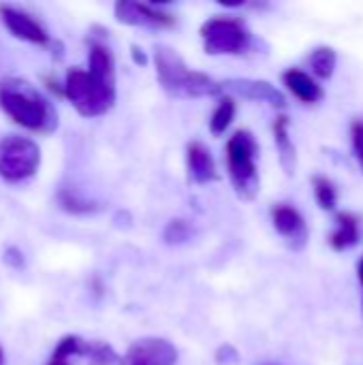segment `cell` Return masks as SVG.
<instances>
[{
	"label": "cell",
	"mask_w": 363,
	"mask_h": 365,
	"mask_svg": "<svg viewBox=\"0 0 363 365\" xmlns=\"http://www.w3.org/2000/svg\"><path fill=\"white\" fill-rule=\"evenodd\" d=\"M272 222H274V229L293 244V248H302L306 244L308 240L306 220L293 205H287V203L276 205L272 212Z\"/></svg>",
	"instance_id": "11"
},
{
	"label": "cell",
	"mask_w": 363,
	"mask_h": 365,
	"mask_svg": "<svg viewBox=\"0 0 363 365\" xmlns=\"http://www.w3.org/2000/svg\"><path fill=\"white\" fill-rule=\"evenodd\" d=\"M116 19L124 26L135 28H169L175 24V17L171 13H165L152 4L135 2V0H120L113 6Z\"/></svg>",
	"instance_id": "8"
},
{
	"label": "cell",
	"mask_w": 363,
	"mask_h": 365,
	"mask_svg": "<svg viewBox=\"0 0 363 365\" xmlns=\"http://www.w3.org/2000/svg\"><path fill=\"white\" fill-rule=\"evenodd\" d=\"M359 242V218L355 214H338L336 218V229L329 237V246L338 252H344Z\"/></svg>",
	"instance_id": "15"
},
{
	"label": "cell",
	"mask_w": 363,
	"mask_h": 365,
	"mask_svg": "<svg viewBox=\"0 0 363 365\" xmlns=\"http://www.w3.org/2000/svg\"><path fill=\"white\" fill-rule=\"evenodd\" d=\"M312 186H315V199H317L319 207L325 210V212H334L336 205H338V192H336L334 184L327 178L317 175L312 180Z\"/></svg>",
	"instance_id": "21"
},
{
	"label": "cell",
	"mask_w": 363,
	"mask_h": 365,
	"mask_svg": "<svg viewBox=\"0 0 363 365\" xmlns=\"http://www.w3.org/2000/svg\"><path fill=\"white\" fill-rule=\"evenodd\" d=\"M62 94L73 105V109L83 118L105 115L116 105L118 98L116 86L103 83L81 68H71L66 73Z\"/></svg>",
	"instance_id": "3"
},
{
	"label": "cell",
	"mask_w": 363,
	"mask_h": 365,
	"mask_svg": "<svg viewBox=\"0 0 363 365\" xmlns=\"http://www.w3.org/2000/svg\"><path fill=\"white\" fill-rule=\"evenodd\" d=\"M86 344H88V342H83V340L77 338V336H64V338L56 344V349H53V353H51V359H49V364L47 365H71V359H73V357H83Z\"/></svg>",
	"instance_id": "18"
},
{
	"label": "cell",
	"mask_w": 363,
	"mask_h": 365,
	"mask_svg": "<svg viewBox=\"0 0 363 365\" xmlns=\"http://www.w3.org/2000/svg\"><path fill=\"white\" fill-rule=\"evenodd\" d=\"M357 276H359V282H362V287H363V259L359 261V267H357Z\"/></svg>",
	"instance_id": "28"
},
{
	"label": "cell",
	"mask_w": 363,
	"mask_h": 365,
	"mask_svg": "<svg viewBox=\"0 0 363 365\" xmlns=\"http://www.w3.org/2000/svg\"><path fill=\"white\" fill-rule=\"evenodd\" d=\"M88 73H90L92 77H96L98 81H103V83L116 86V62H113L111 51H109L105 45L94 43V45L90 47Z\"/></svg>",
	"instance_id": "16"
},
{
	"label": "cell",
	"mask_w": 363,
	"mask_h": 365,
	"mask_svg": "<svg viewBox=\"0 0 363 365\" xmlns=\"http://www.w3.org/2000/svg\"><path fill=\"white\" fill-rule=\"evenodd\" d=\"M308 62H310V71H312L315 77H319V79H329V77L334 75V71H336L338 53H336L334 47L321 45V47H317V49L310 53Z\"/></svg>",
	"instance_id": "17"
},
{
	"label": "cell",
	"mask_w": 363,
	"mask_h": 365,
	"mask_svg": "<svg viewBox=\"0 0 363 365\" xmlns=\"http://www.w3.org/2000/svg\"><path fill=\"white\" fill-rule=\"evenodd\" d=\"M233 118H235V98L225 94V96L218 101V105H216V109H214V113H212V118H210V133H212L214 137L225 135L227 128L231 126Z\"/></svg>",
	"instance_id": "19"
},
{
	"label": "cell",
	"mask_w": 363,
	"mask_h": 365,
	"mask_svg": "<svg viewBox=\"0 0 363 365\" xmlns=\"http://www.w3.org/2000/svg\"><path fill=\"white\" fill-rule=\"evenodd\" d=\"M154 64H156V75L158 83L163 90L171 96L178 98H203V96H214L220 90V83L214 81L210 75L188 68L182 56L167 45H158L154 49Z\"/></svg>",
	"instance_id": "2"
},
{
	"label": "cell",
	"mask_w": 363,
	"mask_h": 365,
	"mask_svg": "<svg viewBox=\"0 0 363 365\" xmlns=\"http://www.w3.org/2000/svg\"><path fill=\"white\" fill-rule=\"evenodd\" d=\"M282 81H285V86L289 88V92H291L295 98H300L302 103L312 105V103H319V101L325 98L323 86H321L312 75L304 73L302 68H289V71L282 75Z\"/></svg>",
	"instance_id": "13"
},
{
	"label": "cell",
	"mask_w": 363,
	"mask_h": 365,
	"mask_svg": "<svg viewBox=\"0 0 363 365\" xmlns=\"http://www.w3.org/2000/svg\"><path fill=\"white\" fill-rule=\"evenodd\" d=\"M178 349L165 338H143L128 346L120 365H175Z\"/></svg>",
	"instance_id": "7"
},
{
	"label": "cell",
	"mask_w": 363,
	"mask_h": 365,
	"mask_svg": "<svg viewBox=\"0 0 363 365\" xmlns=\"http://www.w3.org/2000/svg\"><path fill=\"white\" fill-rule=\"evenodd\" d=\"M83 357L90 361V365H118L122 357L116 355V351L105 344V342H88Z\"/></svg>",
	"instance_id": "22"
},
{
	"label": "cell",
	"mask_w": 363,
	"mask_h": 365,
	"mask_svg": "<svg viewBox=\"0 0 363 365\" xmlns=\"http://www.w3.org/2000/svg\"><path fill=\"white\" fill-rule=\"evenodd\" d=\"M58 203H60V207H62L64 212L75 214V216L92 214V212L98 210V205H96L94 201H88V199L79 197L75 190H68V188H64V190L58 192Z\"/></svg>",
	"instance_id": "20"
},
{
	"label": "cell",
	"mask_w": 363,
	"mask_h": 365,
	"mask_svg": "<svg viewBox=\"0 0 363 365\" xmlns=\"http://www.w3.org/2000/svg\"><path fill=\"white\" fill-rule=\"evenodd\" d=\"M186 167H188V175L195 184H210L218 178L216 171V160L210 152L208 145H203L201 141H193L186 148Z\"/></svg>",
	"instance_id": "12"
},
{
	"label": "cell",
	"mask_w": 363,
	"mask_h": 365,
	"mask_svg": "<svg viewBox=\"0 0 363 365\" xmlns=\"http://www.w3.org/2000/svg\"><path fill=\"white\" fill-rule=\"evenodd\" d=\"M223 357H227L225 359V364L223 365H233V364H237V359H240V355H237V351L233 349V346H229V344H225L220 351H218V355H216V359L220 361Z\"/></svg>",
	"instance_id": "26"
},
{
	"label": "cell",
	"mask_w": 363,
	"mask_h": 365,
	"mask_svg": "<svg viewBox=\"0 0 363 365\" xmlns=\"http://www.w3.org/2000/svg\"><path fill=\"white\" fill-rule=\"evenodd\" d=\"M4 263H6L11 269H21V267L26 265V257L21 255V250H19V248L9 246V248L4 250Z\"/></svg>",
	"instance_id": "25"
},
{
	"label": "cell",
	"mask_w": 363,
	"mask_h": 365,
	"mask_svg": "<svg viewBox=\"0 0 363 365\" xmlns=\"http://www.w3.org/2000/svg\"><path fill=\"white\" fill-rule=\"evenodd\" d=\"M203 49L210 56H237L250 45V32L242 19L212 17L201 26Z\"/></svg>",
	"instance_id": "6"
},
{
	"label": "cell",
	"mask_w": 363,
	"mask_h": 365,
	"mask_svg": "<svg viewBox=\"0 0 363 365\" xmlns=\"http://www.w3.org/2000/svg\"><path fill=\"white\" fill-rule=\"evenodd\" d=\"M274 143L280 156V165L285 169L287 175L295 173V165H297V154H295V145L293 139L289 135V118L287 115H278L274 122Z\"/></svg>",
	"instance_id": "14"
},
{
	"label": "cell",
	"mask_w": 363,
	"mask_h": 365,
	"mask_svg": "<svg viewBox=\"0 0 363 365\" xmlns=\"http://www.w3.org/2000/svg\"><path fill=\"white\" fill-rule=\"evenodd\" d=\"M0 109L28 133L51 135L58 128V111L53 103L24 77L0 79Z\"/></svg>",
	"instance_id": "1"
},
{
	"label": "cell",
	"mask_w": 363,
	"mask_h": 365,
	"mask_svg": "<svg viewBox=\"0 0 363 365\" xmlns=\"http://www.w3.org/2000/svg\"><path fill=\"white\" fill-rule=\"evenodd\" d=\"M0 21L19 41L32 43V45H49L47 30L30 13L13 4H0Z\"/></svg>",
	"instance_id": "10"
},
{
	"label": "cell",
	"mask_w": 363,
	"mask_h": 365,
	"mask_svg": "<svg viewBox=\"0 0 363 365\" xmlns=\"http://www.w3.org/2000/svg\"><path fill=\"white\" fill-rule=\"evenodd\" d=\"M220 90L227 94V96H242V98H248V101H259V103H267L272 107H278L282 109L287 105V98L285 94L272 86L270 81L265 79H248V77H233V79H225L220 81Z\"/></svg>",
	"instance_id": "9"
},
{
	"label": "cell",
	"mask_w": 363,
	"mask_h": 365,
	"mask_svg": "<svg viewBox=\"0 0 363 365\" xmlns=\"http://www.w3.org/2000/svg\"><path fill=\"white\" fill-rule=\"evenodd\" d=\"M41 167V148L26 135H6L0 139V178L6 184H24Z\"/></svg>",
	"instance_id": "5"
},
{
	"label": "cell",
	"mask_w": 363,
	"mask_h": 365,
	"mask_svg": "<svg viewBox=\"0 0 363 365\" xmlns=\"http://www.w3.org/2000/svg\"><path fill=\"white\" fill-rule=\"evenodd\" d=\"M257 154L259 143L252 133L237 130L227 141V165H229V178L237 192V197L252 201L259 195L261 178L257 169Z\"/></svg>",
	"instance_id": "4"
},
{
	"label": "cell",
	"mask_w": 363,
	"mask_h": 365,
	"mask_svg": "<svg viewBox=\"0 0 363 365\" xmlns=\"http://www.w3.org/2000/svg\"><path fill=\"white\" fill-rule=\"evenodd\" d=\"M131 53H133V60H135L137 64H141V66H145V64H148V58H145L143 49H139L137 45H133V47H131Z\"/></svg>",
	"instance_id": "27"
},
{
	"label": "cell",
	"mask_w": 363,
	"mask_h": 365,
	"mask_svg": "<svg viewBox=\"0 0 363 365\" xmlns=\"http://www.w3.org/2000/svg\"><path fill=\"white\" fill-rule=\"evenodd\" d=\"M351 137H353V152L357 158V165L363 171V120H355L351 126Z\"/></svg>",
	"instance_id": "24"
},
{
	"label": "cell",
	"mask_w": 363,
	"mask_h": 365,
	"mask_svg": "<svg viewBox=\"0 0 363 365\" xmlns=\"http://www.w3.org/2000/svg\"><path fill=\"white\" fill-rule=\"evenodd\" d=\"M190 237V227L186 220H171L165 229V242L167 244H182Z\"/></svg>",
	"instance_id": "23"
},
{
	"label": "cell",
	"mask_w": 363,
	"mask_h": 365,
	"mask_svg": "<svg viewBox=\"0 0 363 365\" xmlns=\"http://www.w3.org/2000/svg\"><path fill=\"white\" fill-rule=\"evenodd\" d=\"M0 365H6V357H4V351H2V346H0Z\"/></svg>",
	"instance_id": "29"
}]
</instances>
